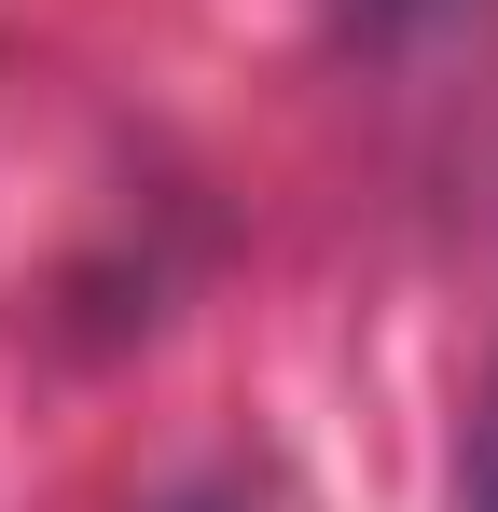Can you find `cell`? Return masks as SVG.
Segmentation results:
<instances>
[{
  "mask_svg": "<svg viewBox=\"0 0 498 512\" xmlns=\"http://www.w3.org/2000/svg\"><path fill=\"white\" fill-rule=\"evenodd\" d=\"M457 512H498V374L471 402V443H457Z\"/></svg>",
  "mask_w": 498,
  "mask_h": 512,
  "instance_id": "1",
  "label": "cell"
},
{
  "mask_svg": "<svg viewBox=\"0 0 498 512\" xmlns=\"http://www.w3.org/2000/svg\"><path fill=\"white\" fill-rule=\"evenodd\" d=\"M153 512H277V499H263L249 471H194V485H166Z\"/></svg>",
  "mask_w": 498,
  "mask_h": 512,
  "instance_id": "2",
  "label": "cell"
},
{
  "mask_svg": "<svg viewBox=\"0 0 498 512\" xmlns=\"http://www.w3.org/2000/svg\"><path fill=\"white\" fill-rule=\"evenodd\" d=\"M429 14H443V0H360V28H374V42H402V28H429Z\"/></svg>",
  "mask_w": 498,
  "mask_h": 512,
  "instance_id": "3",
  "label": "cell"
}]
</instances>
